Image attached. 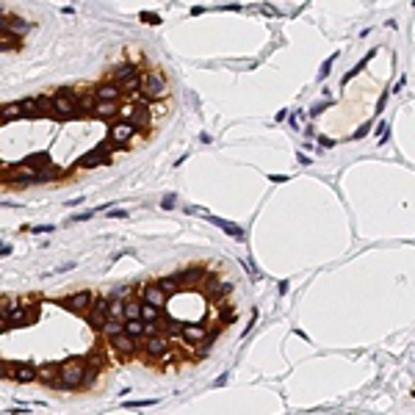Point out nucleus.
<instances>
[{"mask_svg":"<svg viewBox=\"0 0 415 415\" xmlns=\"http://www.w3.org/2000/svg\"><path fill=\"white\" fill-rule=\"evenodd\" d=\"M61 304H64L67 310H72V313H89L92 308V294L89 291H78V294H72V296H67V299H61Z\"/></svg>","mask_w":415,"mask_h":415,"instance_id":"4","label":"nucleus"},{"mask_svg":"<svg viewBox=\"0 0 415 415\" xmlns=\"http://www.w3.org/2000/svg\"><path fill=\"white\" fill-rule=\"evenodd\" d=\"M19 111H23V108H19V105H3V122H9V119H17V117H19Z\"/></svg>","mask_w":415,"mask_h":415,"instance_id":"25","label":"nucleus"},{"mask_svg":"<svg viewBox=\"0 0 415 415\" xmlns=\"http://www.w3.org/2000/svg\"><path fill=\"white\" fill-rule=\"evenodd\" d=\"M304 119H308V117H304V111H299V117H294L291 122H294V127H302V125H304Z\"/></svg>","mask_w":415,"mask_h":415,"instance_id":"32","label":"nucleus"},{"mask_svg":"<svg viewBox=\"0 0 415 415\" xmlns=\"http://www.w3.org/2000/svg\"><path fill=\"white\" fill-rule=\"evenodd\" d=\"M53 224H39V227H33V233H50Z\"/></svg>","mask_w":415,"mask_h":415,"instance_id":"34","label":"nucleus"},{"mask_svg":"<svg viewBox=\"0 0 415 415\" xmlns=\"http://www.w3.org/2000/svg\"><path fill=\"white\" fill-rule=\"evenodd\" d=\"M144 304H152V308H163L166 304V294L161 291V285H149V288H144Z\"/></svg>","mask_w":415,"mask_h":415,"instance_id":"12","label":"nucleus"},{"mask_svg":"<svg viewBox=\"0 0 415 415\" xmlns=\"http://www.w3.org/2000/svg\"><path fill=\"white\" fill-rule=\"evenodd\" d=\"M61 377V387L64 390H72V387L80 385V379H86V363L83 360H67L58 371Z\"/></svg>","mask_w":415,"mask_h":415,"instance_id":"1","label":"nucleus"},{"mask_svg":"<svg viewBox=\"0 0 415 415\" xmlns=\"http://www.w3.org/2000/svg\"><path fill=\"white\" fill-rule=\"evenodd\" d=\"M144 404H155V399H149V401H125V407H144Z\"/></svg>","mask_w":415,"mask_h":415,"instance_id":"31","label":"nucleus"},{"mask_svg":"<svg viewBox=\"0 0 415 415\" xmlns=\"http://www.w3.org/2000/svg\"><path fill=\"white\" fill-rule=\"evenodd\" d=\"M233 318H235V310H233V308H224V310H222V324H230Z\"/></svg>","mask_w":415,"mask_h":415,"instance_id":"28","label":"nucleus"},{"mask_svg":"<svg viewBox=\"0 0 415 415\" xmlns=\"http://www.w3.org/2000/svg\"><path fill=\"white\" fill-rule=\"evenodd\" d=\"M111 144H103V147H94L92 152H86L83 158L78 161V166L80 169H92V166H97V163H111Z\"/></svg>","mask_w":415,"mask_h":415,"instance_id":"3","label":"nucleus"},{"mask_svg":"<svg viewBox=\"0 0 415 415\" xmlns=\"http://www.w3.org/2000/svg\"><path fill=\"white\" fill-rule=\"evenodd\" d=\"M136 67L133 64H122V67H117V70H114V80H117V83L122 86L125 83V80H130V78H136Z\"/></svg>","mask_w":415,"mask_h":415,"instance_id":"18","label":"nucleus"},{"mask_svg":"<svg viewBox=\"0 0 415 415\" xmlns=\"http://www.w3.org/2000/svg\"><path fill=\"white\" fill-rule=\"evenodd\" d=\"M271 180H274V183H285L288 178H285V174H271Z\"/></svg>","mask_w":415,"mask_h":415,"instance_id":"38","label":"nucleus"},{"mask_svg":"<svg viewBox=\"0 0 415 415\" xmlns=\"http://www.w3.org/2000/svg\"><path fill=\"white\" fill-rule=\"evenodd\" d=\"M158 318H161V310H158V308H152V304H144L141 321H147V324H158Z\"/></svg>","mask_w":415,"mask_h":415,"instance_id":"22","label":"nucleus"},{"mask_svg":"<svg viewBox=\"0 0 415 415\" xmlns=\"http://www.w3.org/2000/svg\"><path fill=\"white\" fill-rule=\"evenodd\" d=\"M72 89H61L56 97H53V105H56V111H61L64 117H72L75 111H78V100L72 97Z\"/></svg>","mask_w":415,"mask_h":415,"instance_id":"5","label":"nucleus"},{"mask_svg":"<svg viewBox=\"0 0 415 415\" xmlns=\"http://www.w3.org/2000/svg\"><path fill=\"white\" fill-rule=\"evenodd\" d=\"M377 133H379V139H385V133H387V122H379Z\"/></svg>","mask_w":415,"mask_h":415,"instance_id":"35","label":"nucleus"},{"mask_svg":"<svg viewBox=\"0 0 415 415\" xmlns=\"http://www.w3.org/2000/svg\"><path fill=\"white\" fill-rule=\"evenodd\" d=\"M210 335H213V332H208L205 326H200V324L183 326V341H186V343H205Z\"/></svg>","mask_w":415,"mask_h":415,"instance_id":"8","label":"nucleus"},{"mask_svg":"<svg viewBox=\"0 0 415 415\" xmlns=\"http://www.w3.org/2000/svg\"><path fill=\"white\" fill-rule=\"evenodd\" d=\"M133 133H136V127L130 125V122H122V125H114L111 127V141H114V144H125Z\"/></svg>","mask_w":415,"mask_h":415,"instance_id":"13","label":"nucleus"},{"mask_svg":"<svg viewBox=\"0 0 415 415\" xmlns=\"http://www.w3.org/2000/svg\"><path fill=\"white\" fill-rule=\"evenodd\" d=\"M365 133H368V125H365V127H360V130H357L355 136H352V139H363V136H365Z\"/></svg>","mask_w":415,"mask_h":415,"instance_id":"37","label":"nucleus"},{"mask_svg":"<svg viewBox=\"0 0 415 415\" xmlns=\"http://www.w3.org/2000/svg\"><path fill=\"white\" fill-rule=\"evenodd\" d=\"M186 213H191V216H202V219H208L210 224H216V227H222L227 235H233V238H238L241 241L244 238V230L241 227H235L233 222H224V219H219V216H213V213H208L205 208H186Z\"/></svg>","mask_w":415,"mask_h":415,"instance_id":"2","label":"nucleus"},{"mask_svg":"<svg viewBox=\"0 0 415 415\" xmlns=\"http://www.w3.org/2000/svg\"><path fill=\"white\" fill-rule=\"evenodd\" d=\"M144 94L147 97H163L166 94V78H163L161 72H149L147 78H144Z\"/></svg>","mask_w":415,"mask_h":415,"instance_id":"6","label":"nucleus"},{"mask_svg":"<svg viewBox=\"0 0 415 415\" xmlns=\"http://www.w3.org/2000/svg\"><path fill=\"white\" fill-rule=\"evenodd\" d=\"M219 296H227V294H233V285L230 282H224V285H219V291H216Z\"/></svg>","mask_w":415,"mask_h":415,"instance_id":"30","label":"nucleus"},{"mask_svg":"<svg viewBox=\"0 0 415 415\" xmlns=\"http://www.w3.org/2000/svg\"><path fill=\"white\" fill-rule=\"evenodd\" d=\"M14 379L17 382H33V379H39V371L33 368V363H14Z\"/></svg>","mask_w":415,"mask_h":415,"instance_id":"10","label":"nucleus"},{"mask_svg":"<svg viewBox=\"0 0 415 415\" xmlns=\"http://www.w3.org/2000/svg\"><path fill=\"white\" fill-rule=\"evenodd\" d=\"M125 318V304H122V299L114 294L111 296V308H108V321H122Z\"/></svg>","mask_w":415,"mask_h":415,"instance_id":"17","label":"nucleus"},{"mask_svg":"<svg viewBox=\"0 0 415 415\" xmlns=\"http://www.w3.org/2000/svg\"><path fill=\"white\" fill-rule=\"evenodd\" d=\"M163 208H174V194H166L163 196V202H161Z\"/></svg>","mask_w":415,"mask_h":415,"instance_id":"33","label":"nucleus"},{"mask_svg":"<svg viewBox=\"0 0 415 415\" xmlns=\"http://www.w3.org/2000/svg\"><path fill=\"white\" fill-rule=\"evenodd\" d=\"M139 86H144V78H141V75H136V78H130V80H125V83H122V92H136Z\"/></svg>","mask_w":415,"mask_h":415,"instance_id":"24","label":"nucleus"},{"mask_svg":"<svg viewBox=\"0 0 415 415\" xmlns=\"http://www.w3.org/2000/svg\"><path fill=\"white\" fill-rule=\"evenodd\" d=\"M36 321V308L28 310V308H17L11 313V318H3V330H9V326H28Z\"/></svg>","mask_w":415,"mask_h":415,"instance_id":"7","label":"nucleus"},{"mask_svg":"<svg viewBox=\"0 0 415 415\" xmlns=\"http://www.w3.org/2000/svg\"><path fill=\"white\" fill-rule=\"evenodd\" d=\"M108 216H111V219H127V210H122V208H111V210H108Z\"/></svg>","mask_w":415,"mask_h":415,"instance_id":"29","label":"nucleus"},{"mask_svg":"<svg viewBox=\"0 0 415 415\" xmlns=\"http://www.w3.org/2000/svg\"><path fill=\"white\" fill-rule=\"evenodd\" d=\"M125 332H127L130 338L147 335V324H144V321H127V324H125Z\"/></svg>","mask_w":415,"mask_h":415,"instance_id":"20","label":"nucleus"},{"mask_svg":"<svg viewBox=\"0 0 415 415\" xmlns=\"http://www.w3.org/2000/svg\"><path fill=\"white\" fill-rule=\"evenodd\" d=\"M97 213V210H86V213H78V216H72L70 224H78V222H86V219H92V216Z\"/></svg>","mask_w":415,"mask_h":415,"instance_id":"27","label":"nucleus"},{"mask_svg":"<svg viewBox=\"0 0 415 415\" xmlns=\"http://www.w3.org/2000/svg\"><path fill=\"white\" fill-rule=\"evenodd\" d=\"M141 313H144V302H139V299H130V302L125 304V318L127 321H141Z\"/></svg>","mask_w":415,"mask_h":415,"instance_id":"16","label":"nucleus"},{"mask_svg":"<svg viewBox=\"0 0 415 415\" xmlns=\"http://www.w3.org/2000/svg\"><path fill=\"white\" fill-rule=\"evenodd\" d=\"M158 285H161V291H163V294H166V296H172V294H178V291H180V282H178V277H169V280H161Z\"/></svg>","mask_w":415,"mask_h":415,"instance_id":"21","label":"nucleus"},{"mask_svg":"<svg viewBox=\"0 0 415 415\" xmlns=\"http://www.w3.org/2000/svg\"><path fill=\"white\" fill-rule=\"evenodd\" d=\"M103 332H105V335H122V332H125V326H122V321H108L105 326H103Z\"/></svg>","mask_w":415,"mask_h":415,"instance_id":"23","label":"nucleus"},{"mask_svg":"<svg viewBox=\"0 0 415 415\" xmlns=\"http://www.w3.org/2000/svg\"><path fill=\"white\" fill-rule=\"evenodd\" d=\"M114 111H117V105H114V103H100V105H97V114H100V117H111Z\"/></svg>","mask_w":415,"mask_h":415,"instance_id":"26","label":"nucleus"},{"mask_svg":"<svg viewBox=\"0 0 415 415\" xmlns=\"http://www.w3.org/2000/svg\"><path fill=\"white\" fill-rule=\"evenodd\" d=\"M3 31H14V33H19V36H23V33H28V23H25V19H19V17H11V23H9V17L3 14Z\"/></svg>","mask_w":415,"mask_h":415,"instance_id":"19","label":"nucleus"},{"mask_svg":"<svg viewBox=\"0 0 415 415\" xmlns=\"http://www.w3.org/2000/svg\"><path fill=\"white\" fill-rule=\"evenodd\" d=\"M111 346L119 352V355H133V352H136V341H133L130 335H127V332H122V335H114V338H111Z\"/></svg>","mask_w":415,"mask_h":415,"instance_id":"11","label":"nucleus"},{"mask_svg":"<svg viewBox=\"0 0 415 415\" xmlns=\"http://www.w3.org/2000/svg\"><path fill=\"white\" fill-rule=\"evenodd\" d=\"M94 94H97L100 103H114V100H117L119 94H122V86H119V83H105V86H100V89L94 92Z\"/></svg>","mask_w":415,"mask_h":415,"instance_id":"15","label":"nucleus"},{"mask_svg":"<svg viewBox=\"0 0 415 415\" xmlns=\"http://www.w3.org/2000/svg\"><path fill=\"white\" fill-rule=\"evenodd\" d=\"M144 349H147V355L158 357V355H166L169 343H166V338H161V335H152V338H147V341H144Z\"/></svg>","mask_w":415,"mask_h":415,"instance_id":"14","label":"nucleus"},{"mask_svg":"<svg viewBox=\"0 0 415 415\" xmlns=\"http://www.w3.org/2000/svg\"><path fill=\"white\" fill-rule=\"evenodd\" d=\"M122 117H125V122H130L133 127H139L147 122V105H130L122 111Z\"/></svg>","mask_w":415,"mask_h":415,"instance_id":"9","label":"nucleus"},{"mask_svg":"<svg viewBox=\"0 0 415 415\" xmlns=\"http://www.w3.org/2000/svg\"><path fill=\"white\" fill-rule=\"evenodd\" d=\"M141 19H147V23H158V14H149V11H147V14H141Z\"/></svg>","mask_w":415,"mask_h":415,"instance_id":"36","label":"nucleus"}]
</instances>
